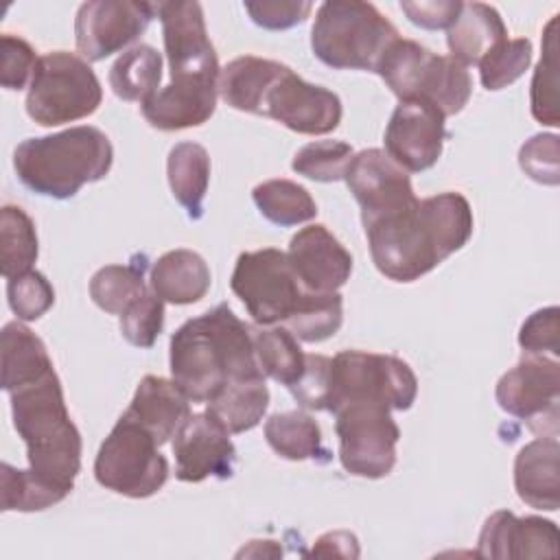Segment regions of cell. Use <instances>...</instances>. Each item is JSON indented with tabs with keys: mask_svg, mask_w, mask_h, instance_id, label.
<instances>
[{
	"mask_svg": "<svg viewBox=\"0 0 560 560\" xmlns=\"http://www.w3.org/2000/svg\"><path fill=\"white\" fill-rule=\"evenodd\" d=\"M468 199L448 190L363 223L376 269L394 282H413L462 249L472 236Z\"/></svg>",
	"mask_w": 560,
	"mask_h": 560,
	"instance_id": "1",
	"label": "cell"
},
{
	"mask_svg": "<svg viewBox=\"0 0 560 560\" xmlns=\"http://www.w3.org/2000/svg\"><path fill=\"white\" fill-rule=\"evenodd\" d=\"M171 376L192 402H210L230 383L265 378L252 328L225 302L188 319L171 337Z\"/></svg>",
	"mask_w": 560,
	"mask_h": 560,
	"instance_id": "2",
	"label": "cell"
},
{
	"mask_svg": "<svg viewBox=\"0 0 560 560\" xmlns=\"http://www.w3.org/2000/svg\"><path fill=\"white\" fill-rule=\"evenodd\" d=\"M7 394L13 427L26 444L28 468L70 494L81 470V433L70 420L55 368Z\"/></svg>",
	"mask_w": 560,
	"mask_h": 560,
	"instance_id": "3",
	"label": "cell"
},
{
	"mask_svg": "<svg viewBox=\"0 0 560 560\" xmlns=\"http://www.w3.org/2000/svg\"><path fill=\"white\" fill-rule=\"evenodd\" d=\"M112 162L114 147L109 138L90 125L26 138L13 151L18 179L28 190L52 199L74 197L81 186L103 179Z\"/></svg>",
	"mask_w": 560,
	"mask_h": 560,
	"instance_id": "4",
	"label": "cell"
},
{
	"mask_svg": "<svg viewBox=\"0 0 560 560\" xmlns=\"http://www.w3.org/2000/svg\"><path fill=\"white\" fill-rule=\"evenodd\" d=\"M396 39V26L372 2L359 0L322 2L311 31L313 55L335 70L374 72Z\"/></svg>",
	"mask_w": 560,
	"mask_h": 560,
	"instance_id": "5",
	"label": "cell"
},
{
	"mask_svg": "<svg viewBox=\"0 0 560 560\" xmlns=\"http://www.w3.org/2000/svg\"><path fill=\"white\" fill-rule=\"evenodd\" d=\"M400 101H427L444 114H459L470 94L472 79L451 55H435L413 39H396L374 70Z\"/></svg>",
	"mask_w": 560,
	"mask_h": 560,
	"instance_id": "6",
	"label": "cell"
},
{
	"mask_svg": "<svg viewBox=\"0 0 560 560\" xmlns=\"http://www.w3.org/2000/svg\"><path fill=\"white\" fill-rule=\"evenodd\" d=\"M103 101V88L90 63L68 50L37 59L26 94V114L42 127H57L92 116Z\"/></svg>",
	"mask_w": 560,
	"mask_h": 560,
	"instance_id": "7",
	"label": "cell"
},
{
	"mask_svg": "<svg viewBox=\"0 0 560 560\" xmlns=\"http://www.w3.org/2000/svg\"><path fill=\"white\" fill-rule=\"evenodd\" d=\"M418 396V378L407 361L394 354L341 350L332 357L328 378V409L335 413L348 402H381L407 411Z\"/></svg>",
	"mask_w": 560,
	"mask_h": 560,
	"instance_id": "8",
	"label": "cell"
},
{
	"mask_svg": "<svg viewBox=\"0 0 560 560\" xmlns=\"http://www.w3.org/2000/svg\"><path fill=\"white\" fill-rule=\"evenodd\" d=\"M158 446L138 420L122 413L96 453V481L129 499L155 494L168 479V462Z\"/></svg>",
	"mask_w": 560,
	"mask_h": 560,
	"instance_id": "9",
	"label": "cell"
},
{
	"mask_svg": "<svg viewBox=\"0 0 560 560\" xmlns=\"http://www.w3.org/2000/svg\"><path fill=\"white\" fill-rule=\"evenodd\" d=\"M230 287L258 326L287 322L306 293L287 252L276 247L243 252L236 258Z\"/></svg>",
	"mask_w": 560,
	"mask_h": 560,
	"instance_id": "10",
	"label": "cell"
},
{
	"mask_svg": "<svg viewBox=\"0 0 560 560\" xmlns=\"http://www.w3.org/2000/svg\"><path fill=\"white\" fill-rule=\"evenodd\" d=\"M339 462L346 472L365 479L387 477L396 464L400 429L392 409L381 402L357 400L335 411Z\"/></svg>",
	"mask_w": 560,
	"mask_h": 560,
	"instance_id": "11",
	"label": "cell"
},
{
	"mask_svg": "<svg viewBox=\"0 0 560 560\" xmlns=\"http://www.w3.org/2000/svg\"><path fill=\"white\" fill-rule=\"evenodd\" d=\"M499 407L529 424L538 438H558L560 363L556 357L527 354L497 383Z\"/></svg>",
	"mask_w": 560,
	"mask_h": 560,
	"instance_id": "12",
	"label": "cell"
},
{
	"mask_svg": "<svg viewBox=\"0 0 560 560\" xmlns=\"http://www.w3.org/2000/svg\"><path fill=\"white\" fill-rule=\"evenodd\" d=\"M341 114V101L332 90L304 81L289 66L267 88L258 107V116L273 118L287 129L306 136L335 131Z\"/></svg>",
	"mask_w": 560,
	"mask_h": 560,
	"instance_id": "13",
	"label": "cell"
},
{
	"mask_svg": "<svg viewBox=\"0 0 560 560\" xmlns=\"http://www.w3.org/2000/svg\"><path fill=\"white\" fill-rule=\"evenodd\" d=\"M158 13L153 2L90 0L74 18L77 50L88 61H101L136 42Z\"/></svg>",
	"mask_w": 560,
	"mask_h": 560,
	"instance_id": "14",
	"label": "cell"
},
{
	"mask_svg": "<svg viewBox=\"0 0 560 560\" xmlns=\"http://www.w3.org/2000/svg\"><path fill=\"white\" fill-rule=\"evenodd\" d=\"M171 81H219L221 68L199 2H158Z\"/></svg>",
	"mask_w": 560,
	"mask_h": 560,
	"instance_id": "15",
	"label": "cell"
},
{
	"mask_svg": "<svg viewBox=\"0 0 560 560\" xmlns=\"http://www.w3.org/2000/svg\"><path fill=\"white\" fill-rule=\"evenodd\" d=\"M444 114L427 101H400L385 129V153L405 171L431 168L444 149Z\"/></svg>",
	"mask_w": 560,
	"mask_h": 560,
	"instance_id": "16",
	"label": "cell"
},
{
	"mask_svg": "<svg viewBox=\"0 0 560 560\" xmlns=\"http://www.w3.org/2000/svg\"><path fill=\"white\" fill-rule=\"evenodd\" d=\"M343 179L361 206L363 223L418 199L407 171L400 168L383 149H363L354 153Z\"/></svg>",
	"mask_w": 560,
	"mask_h": 560,
	"instance_id": "17",
	"label": "cell"
},
{
	"mask_svg": "<svg viewBox=\"0 0 560 560\" xmlns=\"http://www.w3.org/2000/svg\"><path fill=\"white\" fill-rule=\"evenodd\" d=\"M175 477L199 483L208 477L228 479L234 470L236 448L230 431L210 413H190L173 440Z\"/></svg>",
	"mask_w": 560,
	"mask_h": 560,
	"instance_id": "18",
	"label": "cell"
},
{
	"mask_svg": "<svg viewBox=\"0 0 560 560\" xmlns=\"http://www.w3.org/2000/svg\"><path fill=\"white\" fill-rule=\"evenodd\" d=\"M287 256L302 287L315 293L339 291L352 273L350 252L322 223L306 225L293 234Z\"/></svg>",
	"mask_w": 560,
	"mask_h": 560,
	"instance_id": "19",
	"label": "cell"
},
{
	"mask_svg": "<svg viewBox=\"0 0 560 560\" xmlns=\"http://www.w3.org/2000/svg\"><path fill=\"white\" fill-rule=\"evenodd\" d=\"M560 534L553 521L542 516L518 518L508 510H497L486 518L477 556L481 558H556Z\"/></svg>",
	"mask_w": 560,
	"mask_h": 560,
	"instance_id": "20",
	"label": "cell"
},
{
	"mask_svg": "<svg viewBox=\"0 0 560 560\" xmlns=\"http://www.w3.org/2000/svg\"><path fill=\"white\" fill-rule=\"evenodd\" d=\"M219 81H171L147 98L140 109L147 122L162 131H179L199 127L210 120L217 109Z\"/></svg>",
	"mask_w": 560,
	"mask_h": 560,
	"instance_id": "21",
	"label": "cell"
},
{
	"mask_svg": "<svg viewBox=\"0 0 560 560\" xmlns=\"http://www.w3.org/2000/svg\"><path fill=\"white\" fill-rule=\"evenodd\" d=\"M560 444L558 438L527 442L514 459V488L523 503L556 512L560 505Z\"/></svg>",
	"mask_w": 560,
	"mask_h": 560,
	"instance_id": "22",
	"label": "cell"
},
{
	"mask_svg": "<svg viewBox=\"0 0 560 560\" xmlns=\"http://www.w3.org/2000/svg\"><path fill=\"white\" fill-rule=\"evenodd\" d=\"M133 420H138L162 446L184 427L190 418V400L188 396L173 383V378H162L147 374L125 411Z\"/></svg>",
	"mask_w": 560,
	"mask_h": 560,
	"instance_id": "23",
	"label": "cell"
},
{
	"mask_svg": "<svg viewBox=\"0 0 560 560\" xmlns=\"http://www.w3.org/2000/svg\"><path fill=\"white\" fill-rule=\"evenodd\" d=\"M508 39V28L499 11L483 2H464L455 22L446 28L451 57L462 66H479V61Z\"/></svg>",
	"mask_w": 560,
	"mask_h": 560,
	"instance_id": "24",
	"label": "cell"
},
{
	"mask_svg": "<svg viewBox=\"0 0 560 560\" xmlns=\"http://www.w3.org/2000/svg\"><path fill=\"white\" fill-rule=\"evenodd\" d=\"M151 291L168 304L199 302L212 282L208 262L192 249H171L151 267Z\"/></svg>",
	"mask_w": 560,
	"mask_h": 560,
	"instance_id": "25",
	"label": "cell"
},
{
	"mask_svg": "<svg viewBox=\"0 0 560 560\" xmlns=\"http://www.w3.org/2000/svg\"><path fill=\"white\" fill-rule=\"evenodd\" d=\"M284 70V63L243 55L232 59L219 77V96L234 109L258 114L260 101L273 79Z\"/></svg>",
	"mask_w": 560,
	"mask_h": 560,
	"instance_id": "26",
	"label": "cell"
},
{
	"mask_svg": "<svg viewBox=\"0 0 560 560\" xmlns=\"http://www.w3.org/2000/svg\"><path fill=\"white\" fill-rule=\"evenodd\" d=\"M168 186L190 219L203 214V199L210 184V155L197 142H177L166 160Z\"/></svg>",
	"mask_w": 560,
	"mask_h": 560,
	"instance_id": "27",
	"label": "cell"
},
{
	"mask_svg": "<svg viewBox=\"0 0 560 560\" xmlns=\"http://www.w3.org/2000/svg\"><path fill=\"white\" fill-rule=\"evenodd\" d=\"M52 365L44 341L24 324L9 322L2 328V389L33 381Z\"/></svg>",
	"mask_w": 560,
	"mask_h": 560,
	"instance_id": "28",
	"label": "cell"
},
{
	"mask_svg": "<svg viewBox=\"0 0 560 560\" xmlns=\"http://www.w3.org/2000/svg\"><path fill=\"white\" fill-rule=\"evenodd\" d=\"M160 81L162 55L149 44L125 50L109 68V85L122 101H136L142 105L160 90Z\"/></svg>",
	"mask_w": 560,
	"mask_h": 560,
	"instance_id": "29",
	"label": "cell"
},
{
	"mask_svg": "<svg viewBox=\"0 0 560 560\" xmlns=\"http://www.w3.org/2000/svg\"><path fill=\"white\" fill-rule=\"evenodd\" d=\"M269 407V389L265 378L236 381L225 385L217 398L208 402V411L230 431L245 433L254 429Z\"/></svg>",
	"mask_w": 560,
	"mask_h": 560,
	"instance_id": "30",
	"label": "cell"
},
{
	"mask_svg": "<svg viewBox=\"0 0 560 560\" xmlns=\"http://www.w3.org/2000/svg\"><path fill=\"white\" fill-rule=\"evenodd\" d=\"M267 444L284 459L304 462L326 455L322 446V429L304 411H284L273 413L265 422Z\"/></svg>",
	"mask_w": 560,
	"mask_h": 560,
	"instance_id": "31",
	"label": "cell"
},
{
	"mask_svg": "<svg viewBox=\"0 0 560 560\" xmlns=\"http://www.w3.org/2000/svg\"><path fill=\"white\" fill-rule=\"evenodd\" d=\"M252 339L265 376L287 387L300 378L306 354L302 352L298 337L287 326L252 328Z\"/></svg>",
	"mask_w": 560,
	"mask_h": 560,
	"instance_id": "32",
	"label": "cell"
},
{
	"mask_svg": "<svg viewBox=\"0 0 560 560\" xmlns=\"http://www.w3.org/2000/svg\"><path fill=\"white\" fill-rule=\"evenodd\" d=\"M258 212L282 228L300 225L317 214V203L311 192L291 179H267L252 190Z\"/></svg>",
	"mask_w": 560,
	"mask_h": 560,
	"instance_id": "33",
	"label": "cell"
},
{
	"mask_svg": "<svg viewBox=\"0 0 560 560\" xmlns=\"http://www.w3.org/2000/svg\"><path fill=\"white\" fill-rule=\"evenodd\" d=\"M0 271L9 280L33 269L39 245L33 219L20 206H2L0 212Z\"/></svg>",
	"mask_w": 560,
	"mask_h": 560,
	"instance_id": "34",
	"label": "cell"
},
{
	"mask_svg": "<svg viewBox=\"0 0 560 560\" xmlns=\"http://www.w3.org/2000/svg\"><path fill=\"white\" fill-rule=\"evenodd\" d=\"M68 497L66 490L35 475L31 468L20 470L2 462L0 466V503L4 512H39Z\"/></svg>",
	"mask_w": 560,
	"mask_h": 560,
	"instance_id": "35",
	"label": "cell"
},
{
	"mask_svg": "<svg viewBox=\"0 0 560 560\" xmlns=\"http://www.w3.org/2000/svg\"><path fill=\"white\" fill-rule=\"evenodd\" d=\"M343 322V300L335 293L308 291L302 295L293 315L284 322L287 328L306 343H319L332 337Z\"/></svg>",
	"mask_w": 560,
	"mask_h": 560,
	"instance_id": "36",
	"label": "cell"
},
{
	"mask_svg": "<svg viewBox=\"0 0 560 560\" xmlns=\"http://www.w3.org/2000/svg\"><path fill=\"white\" fill-rule=\"evenodd\" d=\"M558 15L549 20L542 33V57L532 79V116L549 127L560 125L558 116Z\"/></svg>",
	"mask_w": 560,
	"mask_h": 560,
	"instance_id": "37",
	"label": "cell"
},
{
	"mask_svg": "<svg viewBox=\"0 0 560 560\" xmlns=\"http://www.w3.org/2000/svg\"><path fill=\"white\" fill-rule=\"evenodd\" d=\"M144 291L142 265H105L90 280L92 302L112 315H120Z\"/></svg>",
	"mask_w": 560,
	"mask_h": 560,
	"instance_id": "38",
	"label": "cell"
},
{
	"mask_svg": "<svg viewBox=\"0 0 560 560\" xmlns=\"http://www.w3.org/2000/svg\"><path fill=\"white\" fill-rule=\"evenodd\" d=\"M354 151L348 142L341 140H317L304 144L291 162V168L298 175H304L313 182H339L346 175V168Z\"/></svg>",
	"mask_w": 560,
	"mask_h": 560,
	"instance_id": "39",
	"label": "cell"
},
{
	"mask_svg": "<svg viewBox=\"0 0 560 560\" xmlns=\"http://www.w3.org/2000/svg\"><path fill=\"white\" fill-rule=\"evenodd\" d=\"M532 63V42L527 37L505 39L479 61L481 85L490 92L512 85Z\"/></svg>",
	"mask_w": 560,
	"mask_h": 560,
	"instance_id": "40",
	"label": "cell"
},
{
	"mask_svg": "<svg viewBox=\"0 0 560 560\" xmlns=\"http://www.w3.org/2000/svg\"><path fill=\"white\" fill-rule=\"evenodd\" d=\"M7 300L18 319L35 322L55 304V289L42 271L31 269L9 278Z\"/></svg>",
	"mask_w": 560,
	"mask_h": 560,
	"instance_id": "41",
	"label": "cell"
},
{
	"mask_svg": "<svg viewBox=\"0 0 560 560\" xmlns=\"http://www.w3.org/2000/svg\"><path fill=\"white\" fill-rule=\"evenodd\" d=\"M164 328V302L144 291L120 313V332L136 348H151Z\"/></svg>",
	"mask_w": 560,
	"mask_h": 560,
	"instance_id": "42",
	"label": "cell"
},
{
	"mask_svg": "<svg viewBox=\"0 0 560 560\" xmlns=\"http://www.w3.org/2000/svg\"><path fill=\"white\" fill-rule=\"evenodd\" d=\"M518 164L525 175L538 184L556 186L560 182L558 168V136L536 133L518 151Z\"/></svg>",
	"mask_w": 560,
	"mask_h": 560,
	"instance_id": "43",
	"label": "cell"
},
{
	"mask_svg": "<svg viewBox=\"0 0 560 560\" xmlns=\"http://www.w3.org/2000/svg\"><path fill=\"white\" fill-rule=\"evenodd\" d=\"M332 359L324 354H306L304 370L300 378L289 385L291 396L298 400L300 407L313 411L328 409V378H330Z\"/></svg>",
	"mask_w": 560,
	"mask_h": 560,
	"instance_id": "44",
	"label": "cell"
},
{
	"mask_svg": "<svg viewBox=\"0 0 560 560\" xmlns=\"http://www.w3.org/2000/svg\"><path fill=\"white\" fill-rule=\"evenodd\" d=\"M560 311L558 306H547L532 313L521 330H518V346L527 354H551L558 357L560 352Z\"/></svg>",
	"mask_w": 560,
	"mask_h": 560,
	"instance_id": "45",
	"label": "cell"
},
{
	"mask_svg": "<svg viewBox=\"0 0 560 560\" xmlns=\"http://www.w3.org/2000/svg\"><path fill=\"white\" fill-rule=\"evenodd\" d=\"M0 57H2V72L0 83L7 90H22L28 79H33V70L37 66V57L33 46L11 33L0 37Z\"/></svg>",
	"mask_w": 560,
	"mask_h": 560,
	"instance_id": "46",
	"label": "cell"
},
{
	"mask_svg": "<svg viewBox=\"0 0 560 560\" xmlns=\"http://www.w3.org/2000/svg\"><path fill=\"white\" fill-rule=\"evenodd\" d=\"M243 7L249 13L252 22L267 31H284L295 24H302L313 11V2H300V0L298 2H282V0L245 2Z\"/></svg>",
	"mask_w": 560,
	"mask_h": 560,
	"instance_id": "47",
	"label": "cell"
},
{
	"mask_svg": "<svg viewBox=\"0 0 560 560\" xmlns=\"http://www.w3.org/2000/svg\"><path fill=\"white\" fill-rule=\"evenodd\" d=\"M459 0H420V2H400L402 13L409 18V22H413L420 28H429V31H438V28H448L455 18L462 11Z\"/></svg>",
	"mask_w": 560,
	"mask_h": 560,
	"instance_id": "48",
	"label": "cell"
},
{
	"mask_svg": "<svg viewBox=\"0 0 560 560\" xmlns=\"http://www.w3.org/2000/svg\"><path fill=\"white\" fill-rule=\"evenodd\" d=\"M339 545H348V547H359L357 536L350 532H328L324 536L317 538V542L313 545V556H343V549H339Z\"/></svg>",
	"mask_w": 560,
	"mask_h": 560,
	"instance_id": "49",
	"label": "cell"
}]
</instances>
